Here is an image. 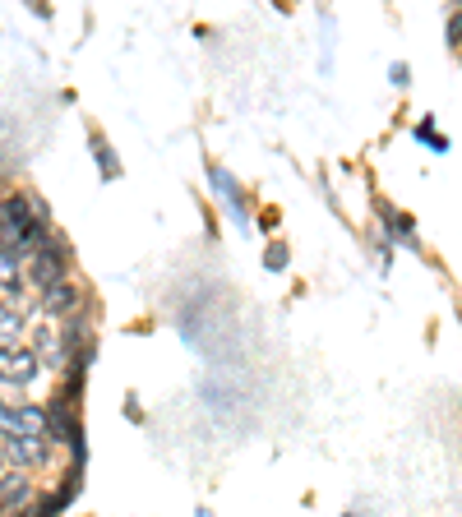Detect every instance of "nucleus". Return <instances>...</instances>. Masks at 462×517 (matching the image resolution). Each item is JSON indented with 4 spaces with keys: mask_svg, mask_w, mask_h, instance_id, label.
<instances>
[{
    "mask_svg": "<svg viewBox=\"0 0 462 517\" xmlns=\"http://www.w3.org/2000/svg\"><path fill=\"white\" fill-rule=\"evenodd\" d=\"M199 517H213V513H208V508H199Z\"/></svg>",
    "mask_w": 462,
    "mask_h": 517,
    "instance_id": "13",
    "label": "nucleus"
},
{
    "mask_svg": "<svg viewBox=\"0 0 462 517\" xmlns=\"http://www.w3.org/2000/svg\"><path fill=\"white\" fill-rule=\"evenodd\" d=\"M208 176H213V185H218V194H222V204H227V213H231V217H241V190H236V181H231V171L213 167Z\"/></svg>",
    "mask_w": 462,
    "mask_h": 517,
    "instance_id": "10",
    "label": "nucleus"
},
{
    "mask_svg": "<svg viewBox=\"0 0 462 517\" xmlns=\"http://www.w3.org/2000/svg\"><path fill=\"white\" fill-rule=\"evenodd\" d=\"M37 356H33V347H0V384H10V388H28L37 379Z\"/></svg>",
    "mask_w": 462,
    "mask_h": 517,
    "instance_id": "2",
    "label": "nucleus"
},
{
    "mask_svg": "<svg viewBox=\"0 0 462 517\" xmlns=\"http://www.w3.org/2000/svg\"><path fill=\"white\" fill-rule=\"evenodd\" d=\"M268 268H273V273H278V268H287V250H282V245H273V250H268Z\"/></svg>",
    "mask_w": 462,
    "mask_h": 517,
    "instance_id": "12",
    "label": "nucleus"
},
{
    "mask_svg": "<svg viewBox=\"0 0 462 517\" xmlns=\"http://www.w3.org/2000/svg\"><path fill=\"white\" fill-rule=\"evenodd\" d=\"M93 148H98V157H102V171H107V176H116V171H121V167H116V157H111V148L102 144V139H98V144H93Z\"/></svg>",
    "mask_w": 462,
    "mask_h": 517,
    "instance_id": "11",
    "label": "nucleus"
},
{
    "mask_svg": "<svg viewBox=\"0 0 462 517\" xmlns=\"http://www.w3.org/2000/svg\"><path fill=\"white\" fill-rule=\"evenodd\" d=\"M24 277H33L42 291L56 287V282H65V254L56 250L51 241H42V245H37V254H33V264L24 268Z\"/></svg>",
    "mask_w": 462,
    "mask_h": 517,
    "instance_id": "3",
    "label": "nucleus"
},
{
    "mask_svg": "<svg viewBox=\"0 0 462 517\" xmlns=\"http://www.w3.org/2000/svg\"><path fill=\"white\" fill-rule=\"evenodd\" d=\"M42 310L47 314H74L79 310V291H74L70 282H56V287L42 291Z\"/></svg>",
    "mask_w": 462,
    "mask_h": 517,
    "instance_id": "7",
    "label": "nucleus"
},
{
    "mask_svg": "<svg viewBox=\"0 0 462 517\" xmlns=\"http://www.w3.org/2000/svg\"><path fill=\"white\" fill-rule=\"evenodd\" d=\"M0 467H5V457H0Z\"/></svg>",
    "mask_w": 462,
    "mask_h": 517,
    "instance_id": "14",
    "label": "nucleus"
},
{
    "mask_svg": "<svg viewBox=\"0 0 462 517\" xmlns=\"http://www.w3.org/2000/svg\"><path fill=\"white\" fill-rule=\"evenodd\" d=\"M33 356H37V365H61V356H65L61 333H51V328H42V333H37Z\"/></svg>",
    "mask_w": 462,
    "mask_h": 517,
    "instance_id": "9",
    "label": "nucleus"
},
{
    "mask_svg": "<svg viewBox=\"0 0 462 517\" xmlns=\"http://www.w3.org/2000/svg\"><path fill=\"white\" fill-rule=\"evenodd\" d=\"M0 457L14 462V467H42V462H47V444H42V439H5Z\"/></svg>",
    "mask_w": 462,
    "mask_h": 517,
    "instance_id": "4",
    "label": "nucleus"
},
{
    "mask_svg": "<svg viewBox=\"0 0 462 517\" xmlns=\"http://www.w3.org/2000/svg\"><path fill=\"white\" fill-rule=\"evenodd\" d=\"M24 333V305L19 301H0V347H14Z\"/></svg>",
    "mask_w": 462,
    "mask_h": 517,
    "instance_id": "8",
    "label": "nucleus"
},
{
    "mask_svg": "<svg viewBox=\"0 0 462 517\" xmlns=\"http://www.w3.org/2000/svg\"><path fill=\"white\" fill-rule=\"evenodd\" d=\"M33 499V485H28L24 471H14V476H0V513H14L19 517V508Z\"/></svg>",
    "mask_w": 462,
    "mask_h": 517,
    "instance_id": "5",
    "label": "nucleus"
},
{
    "mask_svg": "<svg viewBox=\"0 0 462 517\" xmlns=\"http://www.w3.org/2000/svg\"><path fill=\"white\" fill-rule=\"evenodd\" d=\"M42 208L28 199V194H5L0 199V250H19L28 245H42Z\"/></svg>",
    "mask_w": 462,
    "mask_h": 517,
    "instance_id": "1",
    "label": "nucleus"
},
{
    "mask_svg": "<svg viewBox=\"0 0 462 517\" xmlns=\"http://www.w3.org/2000/svg\"><path fill=\"white\" fill-rule=\"evenodd\" d=\"M0 291H10V296L24 291V254L19 250H0Z\"/></svg>",
    "mask_w": 462,
    "mask_h": 517,
    "instance_id": "6",
    "label": "nucleus"
}]
</instances>
